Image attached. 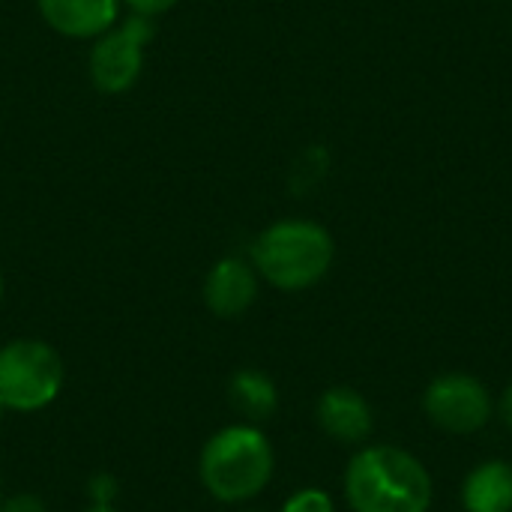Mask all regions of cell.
<instances>
[{
  "instance_id": "6",
  "label": "cell",
  "mask_w": 512,
  "mask_h": 512,
  "mask_svg": "<svg viewBox=\"0 0 512 512\" xmlns=\"http://www.w3.org/2000/svg\"><path fill=\"white\" fill-rule=\"evenodd\" d=\"M423 411L441 432L450 435H474L492 420V393L486 384L465 372L438 375L423 393Z\"/></svg>"
},
{
  "instance_id": "2",
  "label": "cell",
  "mask_w": 512,
  "mask_h": 512,
  "mask_svg": "<svg viewBox=\"0 0 512 512\" xmlns=\"http://www.w3.org/2000/svg\"><path fill=\"white\" fill-rule=\"evenodd\" d=\"M249 261L267 285L297 294L315 288L330 273L336 261V240L321 222L288 216L255 237Z\"/></svg>"
},
{
  "instance_id": "13",
  "label": "cell",
  "mask_w": 512,
  "mask_h": 512,
  "mask_svg": "<svg viewBox=\"0 0 512 512\" xmlns=\"http://www.w3.org/2000/svg\"><path fill=\"white\" fill-rule=\"evenodd\" d=\"M117 495H120L117 477H111V474H96V477H90V483H87V498H90V504H114Z\"/></svg>"
},
{
  "instance_id": "7",
  "label": "cell",
  "mask_w": 512,
  "mask_h": 512,
  "mask_svg": "<svg viewBox=\"0 0 512 512\" xmlns=\"http://www.w3.org/2000/svg\"><path fill=\"white\" fill-rule=\"evenodd\" d=\"M258 285L261 276L252 261L237 255L219 258L204 279V306L216 318H240L258 300Z\"/></svg>"
},
{
  "instance_id": "16",
  "label": "cell",
  "mask_w": 512,
  "mask_h": 512,
  "mask_svg": "<svg viewBox=\"0 0 512 512\" xmlns=\"http://www.w3.org/2000/svg\"><path fill=\"white\" fill-rule=\"evenodd\" d=\"M501 417H504L507 429L512 432V384L504 390V396H501Z\"/></svg>"
},
{
  "instance_id": "20",
  "label": "cell",
  "mask_w": 512,
  "mask_h": 512,
  "mask_svg": "<svg viewBox=\"0 0 512 512\" xmlns=\"http://www.w3.org/2000/svg\"><path fill=\"white\" fill-rule=\"evenodd\" d=\"M0 492H3V480H0Z\"/></svg>"
},
{
  "instance_id": "19",
  "label": "cell",
  "mask_w": 512,
  "mask_h": 512,
  "mask_svg": "<svg viewBox=\"0 0 512 512\" xmlns=\"http://www.w3.org/2000/svg\"><path fill=\"white\" fill-rule=\"evenodd\" d=\"M3 414H6V408H3V405H0V423H3Z\"/></svg>"
},
{
  "instance_id": "11",
  "label": "cell",
  "mask_w": 512,
  "mask_h": 512,
  "mask_svg": "<svg viewBox=\"0 0 512 512\" xmlns=\"http://www.w3.org/2000/svg\"><path fill=\"white\" fill-rule=\"evenodd\" d=\"M228 402L243 417V423L261 426L279 411V390L267 372L240 369L228 381Z\"/></svg>"
},
{
  "instance_id": "1",
  "label": "cell",
  "mask_w": 512,
  "mask_h": 512,
  "mask_svg": "<svg viewBox=\"0 0 512 512\" xmlns=\"http://www.w3.org/2000/svg\"><path fill=\"white\" fill-rule=\"evenodd\" d=\"M342 486L351 512H429L435 498L426 465L393 444L360 447Z\"/></svg>"
},
{
  "instance_id": "12",
  "label": "cell",
  "mask_w": 512,
  "mask_h": 512,
  "mask_svg": "<svg viewBox=\"0 0 512 512\" xmlns=\"http://www.w3.org/2000/svg\"><path fill=\"white\" fill-rule=\"evenodd\" d=\"M282 512H336V504L333 498L324 492V489H297L285 504H282Z\"/></svg>"
},
{
  "instance_id": "15",
  "label": "cell",
  "mask_w": 512,
  "mask_h": 512,
  "mask_svg": "<svg viewBox=\"0 0 512 512\" xmlns=\"http://www.w3.org/2000/svg\"><path fill=\"white\" fill-rule=\"evenodd\" d=\"M123 3L132 9V15H141V18H156L177 6V0H123Z\"/></svg>"
},
{
  "instance_id": "5",
  "label": "cell",
  "mask_w": 512,
  "mask_h": 512,
  "mask_svg": "<svg viewBox=\"0 0 512 512\" xmlns=\"http://www.w3.org/2000/svg\"><path fill=\"white\" fill-rule=\"evenodd\" d=\"M153 39V18L129 15L111 30L96 36L90 51V81L108 96H120L135 87L144 69V48Z\"/></svg>"
},
{
  "instance_id": "21",
  "label": "cell",
  "mask_w": 512,
  "mask_h": 512,
  "mask_svg": "<svg viewBox=\"0 0 512 512\" xmlns=\"http://www.w3.org/2000/svg\"><path fill=\"white\" fill-rule=\"evenodd\" d=\"M246 512H255V510H246Z\"/></svg>"
},
{
  "instance_id": "18",
  "label": "cell",
  "mask_w": 512,
  "mask_h": 512,
  "mask_svg": "<svg viewBox=\"0 0 512 512\" xmlns=\"http://www.w3.org/2000/svg\"><path fill=\"white\" fill-rule=\"evenodd\" d=\"M0 303H3V273H0Z\"/></svg>"
},
{
  "instance_id": "8",
  "label": "cell",
  "mask_w": 512,
  "mask_h": 512,
  "mask_svg": "<svg viewBox=\"0 0 512 512\" xmlns=\"http://www.w3.org/2000/svg\"><path fill=\"white\" fill-rule=\"evenodd\" d=\"M315 420L336 444H366L375 432V414L366 396L354 387H330L315 405Z\"/></svg>"
},
{
  "instance_id": "17",
  "label": "cell",
  "mask_w": 512,
  "mask_h": 512,
  "mask_svg": "<svg viewBox=\"0 0 512 512\" xmlns=\"http://www.w3.org/2000/svg\"><path fill=\"white\" fill-rule=\"evenodd\" d=\"M84 512H120V510H117V504H87V510Z\"/></svg>"
},
{
  "instance_id": "4",
  "label": "cell",
  "mask_w": 512,
  "mask_h": 512,
  "mask_svg": "<svg viewBox=\"0 0 512 512\" xmlns=\"http://www.w3.org/2000/svg\"><path fill=\"white\" fill-rule=\"evenodd\" d=\"M63 360L42 339H12L0 348V405L15 414L48 408L63 390Z\"/></svg>"
},
{
  "instance_id": "3",
  "label": "cell",
  "mask_w": 512,
  "mask_h": 512,
  "mask_svg": "<svg viewBox=\"0 0 512 512\" xmlns=\"http://www.w3.org/2000/svg\"><path fill=\"white\" fill-rule=\"evenodd\" d=\"M276 471L270 438L255 423H231L207 438L198 477L207 495L219 504H246L258 498Z\"/></svg>"
},
{
  "instance_id": "14",
  "label": "cell",
  "mask_w": 512,
  "mask_h": 512,
  "mask_svg": "<svg viewBox=\"0 0 512 512\" xmlns=\"http://www.w3.org/2000/svg\"><path fill=\"white\" fill-rule=\"evenodd\" d=\"M0 512H48L45 501L33 492H21L12 498H0Z\"/></svg>"
},
{
  "instance_id": "10",
  "label": "cell",
  "mask_w": 512,
  "mask_h": 512,
  "mask_svg": "<svg viewBox=\"0 0 512 512\" xmlns=\"http://www.w3.org/2000/svg\"><path fill=\"white\" fill-rule=\"evenodd\" d=\"M465 512H512V465L507 459L480 462L462 483Z\"/></svg>"
},
{
  "instance_id": "9",
  "label": "cell",
  "mask_w": 512,
  "mask_h": 512,
  "mask_svg": "<svg viewBox=\"0 0 512 512\" xmlns=\"http://www.w3.org/2000/svg\"><path fill=\"white\" fill-rule=\"evenodd\" d=\"M123 0H36L42 21L69 39H96L120 21Z\"/></svg>"
}]
</instances>
